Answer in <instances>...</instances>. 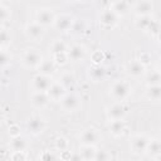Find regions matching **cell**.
<instances>
[{
  "instance_id": "obj_1",
  "label": "cell",
  "mask_w": 161,
  "mask_h": 161,
  "mask_svg": "<svg viewBox=\"0 0 161 161\" xmlns=\"http://www.w3.org/2000/svg\"><path fill=\"white\" fill-rule=\"evenodd\" d=\"M132 93V86L130 82L118 79L114 80L109 87V96L116 102H125L128 99V97Z\"/></svg>"
},
{
  "instance_id": "obj_2",
  "label": "cell",
  "mask_w": 161,
  "mask_h": 161,
  "mask_svg": "<svg viewBox=\"0 0 161 161\" xmlns=\"http://www.w3.org/2000/svg\"><path fill=\"white\" fill-rule=\"evenodd\" d=\"M43 59V54L36 48H26L20 55L21 65L28 69H36Z\"/></svg>"
},
{
  "instance_id": "obj_3",
  "label": "cell",
  "mask_w": 161,
  "mask_h": 161,
  "mask_svg": "<svg viewBox=\"0 0 161 161\" xmlns=\"http://www.w3.org/2000/svg\"><path fill=\"white\" fill-rule=\"evenodd\" d=\"M25 127H26V131L29 135L36 137L45 131L47 121L40 114H31L30 117H28V119L25 122Z\"/></svg>"
},
{
  "instance_id": "obj_4",
  "label": "cell",
  "mask_w": 161,
  "mask_h": 161,
  "mask_svg": "<svg viewBox=\"0 0 161 161\" xmlns=\"http://www.w3.org/2000/svg\"><path fill=\"white\" fill-rule=\"evenodd\" d=\"M101 138H102V136H101L99 131L94 127L83 128L78 136L80 146H97L99 143Z\"/></svg>"
},
{
  "instance_id": "obj_5",
  "label": "cell",
  "mask_w": 161,
  "mask_h": 161,
  "mask_svg": "<svg viewBox=\"0 0 161 161\" xmlns=\"http://www.w3.org/2000/svg\"><path fill=\"white\" fill-rule=\"evenodd\" d=\"M127 114V107L125 102H114L111 106L106 107V117L108 122L112 121H122Z\"/></svg>"
},
{
  "instance_id": "obj_6",
  "label": "cell",
  "mask_w": 161,
  "mask_h": 161,
  "mask_svg": "<svg viewBox=\"0 0 161 161\" xmlns=\"http://www.w3.org/2000/svg\"><path fill=\"white\" fill-rule=\"evenodd\" d=\"M55 13L53 11V9L48 8V6H43V8H39L35 13V21L42 25L43 28L45 26H52L54 24V20H55Z\"/></svg>"
},
{
  "instance_id": "obj_7",
  "label": "cell",
  "mask_w": 161,
  "mask_h": 161,
  "mask_svg": "<svg viewBox=\"0 0 161 161\" xmlns=\"http://www.w3.org/2000/svg\"><path fill=\"white\" fill-rule=\"evenodd\" d=\"M150 137L145 133H137L135 135L130 141V150L133 155H143L146 151V147L148 145Z\"/></svg>"
},
{
  "instance_id": "obj_8",
  "label": "cell",
  "mask_w": 161,
  "mask_h": 161,
  "mask_svg": "<svg viewBox=\"0 0 161 161\" xmlns=\"http://www.w3.org/2000/svg\"><path fill=\"white\" fill-rule=\"evenodd\" d=\"M60 107L64 112H74L80 107V98L78 94L73 93V92H67L65 96L60 99Z\"/></svg>"
},
{
  "instance_id": "obj_9",
  "label": "cell",
  "mask_w": 161,
  "mask_h": 161,
  "mask_svg": "<svg viewBox=\"0 0 161 161\" xmlns=\"http://www.w3.org/2000/svg\"><path fill=\"white\" fill-rule=\"evenodd\" d=\"M54 80L52 77H47V75L36 73L30 80V87L33 92H48Z\"/></svg>"
},
{
  "instance_id": "obj_10",
  "label": "cell",
  "mask_w": 161,
  "mask_h": 161,
  "mask_svg": "<svg viewBox=\"0 0 161 161\" xmlns=\"http://www.w3.org/2000/svg\"><path fill=\"white\" fill-rule=\"evenodd\" d=\"M98 21H99V25L103 26V28H107V29H112L114 28L118 21H119V18L109 9V8H106V9H102L98 14Z\"/></svg>"
},
{
  "instance_id": "obj_11",
  "label": "cell",
  "mask_w": 161,
  "mask_h": 161,
  "mask_svg": "<svg viewBox=\"0 0 161 161\" xmlns=\"http://www.w3.org/2000/svg\"><path fill=\"white\" fill-rule=\"evenodd\" d=\"M153 9H155V4L151 0H138L131 5V10H133L136 16L152 15Z\"/></svg>"
},
{
  "instance_id": "obj_12",
  "label": "cell",
  "mask_w": 161,
  "mask_h": 161,
  "mask_svg": "<svg viewBox=\"0 0 161 161\" xmlns=\"http://www.w3.org/2000/svg\"><path fill=\"white\" fill-rule=\"evenodd\" d=\"M24 34L29 40L40 42L44 36V28L39 25L36 21H30L24 28Z\"/></svg>"
},
{
  "instance_id": "obj_13",
  "label": "cell",
  "mask_w": 161,
  "mask_h": 161,
  "mask_svg": "<svg viewBox=\"0 0 161 161\" xmlns=\"http://www.w3.org/2000/svg\"><path fill=\"white\" fill-rule=\"evenodd\" d=\"M73 24H74V18L70 14H59L55 16L53 26L62 33H67L72 30Z\"/></svg>"
},
{
  "instance_id": "obj_14",
  "label": "cell",
  "mask_w": 161,
  "mask_h": 161,
  "mask_svg": "<svg viewBox=\"0 0 161 161\" xmlns=\"http://www.w3.org/2000/svg\"><path fill=\"white\" fill-rule=\"evenodd\" d=\"M67 55H68V59L70 62H73V63L83 62L86 59V57H87V48L83 44L75 43V44H73V45H70L68 48Z\"/></svg>"
},
{
  "instance_id": "obj_15",
  "label": "cell",
  "mask_w": 161,
  "mask_h": 161,
  "mask_svg": "<svg viewBox=\"0 0 161 161\" xmlns=\"http://www.w3.org/2000/svg\"><path fill=\"white\" fill-rule=\"evenodd\" d=\"M146 68L141 62H138L137 59H133V60H130L127 62L126 64V72L130 77L132 78H141L146 74Z\"/></svg>"
},
{
  "instance_id": "obj_16",
  "label": "cell",
  "mask_w": 161,
  "mask_h": 161,
  "mask_svg": "<svg viewBox=\"0 0 161 161\" xmlns=\"http://www.w3.org/2000/svg\"><path fill=\"white\" fill-rule=\"evenodd\" d=\"M87 74H88V78L97 83V82H101L106 78L107 75V68L102 64H92L88 67V70H87Z\"/></svg>"
},
{
  "instance_id": "obj_17",
  "label": "cell",
  "mask_w": 161,
  "mask_h": 161,
  "mask_svg": "<svg viewBox=\"0 0 161 161\" xmlns=\"http://www.w3.org/2000/svg\"><path fill=\"white\" fill-rule=\"evenodd\" d=\"M30 103L34 108L43 109L50 103V99H49V96H48L47 92H31Z\"/></svg>"
},
{
  "instance_id": "obj_18",
  "label": "cell",
  "mask_w": 161,
  "mask_h": 161,
  "mask_svg": "<svg viewBox=\"0 0 161 161\" xmlns=\"http://www.w3.org/2000/svg\"><path fill=\"white\" fill-rule=\"evenodd\" d=\"M131 3L130 1H126V0H117V1H112L109 4V9L118 16V18H122L125 15H127L130 11H131Z\"/></svg>"
},
{
  "instance_id": "obj_19",
  "label": "cell",
  "mask_w": 161,
  "mask_h": 161,
  "mask_svg": "<svg viewBox=\"0 0 161 161\" xmlns=\"http://www.w3.org/2000/svg\"><path fill=\"white\" fill-rule=\"evenodd\" d=\"M47 93H48L49 99H50L52 102H60V99L65 96L67 89H65L58 80H54Z\"/></svg>"
},
{
  "instance_id": "obj_20",
  "label": "cell",
  "mask_w": 161,
  "mask_h": 161,
  "mask_svg": "<svg viewBox=\"0 0 161 161\" xmlns=\"http://www.w3.org/2000/svg\"><path fill=\"white\" fill-rule=\"evenodd\" d=\"M127 131V123L122 119V121H112L108 122V132L111 136L118 138L122 137Z\"/></svg>"
},
{
  "instance_id": "obj_21",
  "label": "cell",
  "mask_w": 161,
  "mask_h": 161,
  "mask_svg": "<svg viewBox=\"0 0 161 161\" xmlns=\"http://www.w3.org/2000/svg\"><path fill=\"white\" fill-rule=\"evenodd\" d=\"M39 74L47 75V77H53V74L57 72V65L52 59H43L39 67L36 68Z\"/></svg>"
},
{
  "instance_id": "obj_22",
  "label": "cell",
  "mask_w": 161,
  "mask_h": 161,
  "mask_svg": "<svg viewBox=\"0 0 161 161\" xmlns=\"http://www.w3.org/2000/svg\"><path fill=\"white\" fill-rule=\"evenodd\" d=\"M145 153L148 155L151 158L158 157V156L161 155V142H160V138H157V137L150 138Z\"/></svg>"
},
{
  "instance_id": "obj_23",
  "label": "cell",
  "mask_w": 161,
  "mask_h": 161,
  "mask_svg": "<svg viewBox=\"0 0 161 161\" xmlns=\"http://www.w3.org/2000/svg\"><path fill=\"white\" fill-rule=\"evenodd\" d=\"M58 82H59L65 89H69V88H73V87H74L77 79H75V75H74L73 72H70V70H64V72L59 75Z\"/></svg>"
},
{
  "instance_id": "obj_24",
  "label": "cell",
  "mask_w": 161,
  "mask_h": 161,
  "mask_svg": "<svg viewBox=\"0 0 161 161\" xmlns=\"http://www.w3.org/2000/svg\"><path fill=\"white\" fill-rule=\"evenodd\" d=\"M145 80H146V86H160L161 83V73L157 68L151 69L150 72H146L145 74Z\"/></svg>"
},
{
  "instance_id": "obj_25",
  "label": "cell",
  "mask_w": 161,
  "mask_h": 161,
  "mask_svg": "<svg viewBox=\"0 0 161 161\" xmlns=\"http://www.w3.org/2000/svg\"><path fill=\"white\" fill-rule=\"evenodd\" d=\"M152 21H153L152 15L136 16V19H135V26H136L138 30H142V31H146V33H147V30L150 29Z\"/></svg>"
},
{
  "instance_id": "obj_26",
  "label": "cell",
  "mask_w": 161,
  "mask_h": 161,
  "mask_svg": "<svg viewBox=\"0 0 161 161\" xmlns=\"http://www.w3.org/2000/svg\"><path fill=\"white\" fill-rule=\"evenodd\" d=\"M68 44L62 40V39H54L52 42V44L49 45V50L52 53V55L54 54H60V53H67L68 52Z\"/></svg>"
},
{
  "instance_id": "obj_27",
  "label": "cell",
  "mask_w": 161,
  "mask_h": 161,
  "mask_svg": "<svg viewBox=\"0 0 161 161\" xmlns=\"http://www.w3.org/2000/svg\"><path fill=\"white\" fill-rule=\"evenodd\" d=\"M11 33L6 26L0 25V49H8L11 44Z\"/></svg>"
},
{
  "instance_id": "obj_28",
  "label": "cell",
  "mask_w": 161,
  "mask_h": 161,
  "mask_svg": "<svg viewBox=\"0 0 161 161\" xmlns=\"http://www.w3.org/2000/svg\"><path fill=\"white\" fill-rule=\"evenodd\" d=\"M146 98L152 102H158L161 99V86H150L146 88Z\"/></svg>"
},
{
  "instance_id": "obj_29",
  "label": "cell",
  "mask_w": 161,
  "mask_h": 161,
  "mask_svg": "<svg viewBox=\"0 0 161 161\" xmlns=\"http://www.w3.org/2000/svg\"><path fill=\"white\" fill-rule=\"evenodd\" d=\"M9 146H10V150L11 151H26V148H28V141L25 138H23L21 136L14 137V138H11Z\"/></svg>"
},
{
  "instance_id": "obj_30",
  "label": "cell",
  "mask_w": 161,
  "mask_h": 161,
  "mask_svg": "<svg viewBox=\"0 0 161 161\" xmlns=\"http://www.w3.org/2000/svg\"><path fill=\"white\" fill-rule=\"evenodd\" d=\"M97 147L96 146H80L79 148V155L83 158V161H93L94 155H96Z\"/></svg>"
},
{
  "instance_id": "obj_31",
  "label": "cell",
  "mask_w": 161,
  "mask_h": 161,
  "mask_svg": "<svg viewBox=\"0 0 161 161\" xmlns=\"http://www.w3.org/2000/svg\"><path fill=\"white\" fill-rule=\"evenodd\" d=\"M54 148L59 152H64V151H68L69 150V141L67 137L64 136H58L55 140H54Z\"/></svg>"
},
{
  "instance_id": "obj_32",
  "label": "cell",
  "mask_w": 161,
  "mask_h": 161,
  "mask_svg": "<svg viewBox=\"0 0 161 161\" xmlns=\"http://www.w3.org/2000/svg\"><path fill=\"white\" fill-rule=\"evenodd\" d=\"M13 55L10 54V52H8L6 49H0V70L5 69L10 63H11Z\"/></svg>"
},
{
  "instance_id": "obj_33",
  "label": "cell",
  "mask_w": 161,
  "mask_h": 161,
  "mask_svg": "<svg viewBox=\"0 0 161 161\" xmlns=\"http://www.w3.org/2000/svg\"><path fill=\"white\" fill-rule=\"evenodd\" d=\"M112 160V153L107 148H101L96 151L93 161H111Z\"/></svg>"
},
{
  "instance_id": "obj_34",
  "label": "cell",
  "mask_w": 161,
  "mask_h": 161,
  "mask_svg": "<svg viewBox=\"0 0 161 161\" xmlns=\"http://www.w3.org/2000/svg\"><path fill=\"white\" fill-rule=\"evenodd\" d=\"M11 18V10L9 6H6L5 4L0 3V24L8 21Z\"/></svg>"
},
{
  "instance_id": "obj_35",
  "label": "cell",
  "mask_w": 161,
  "mask_h": 161,
  "mask_svg": "<svg viewBox=\"0 0 161 161\" xmlns=\"http://www.w3.org/2000/svg\"><path fill=\"white\" fill-rule=\"evenodd\" d=\"M52 60L54 62V64L58 67V65H65L69 59H68V55L67 53H60V54H54L52 55Z\"/></svg>"
},
{
  "instance_id": "obj_36",
  "label": "cell",
  "mask_w": 161,
  "mask_h": 161,
  "mask_svg": "<svg viewBox=\"0 0 161 161\" xmlns=\"http://www.w3.org/2000/svg\"><path fill=\"white\" fill-rule=\"evenodd\" d=\"M86 30V24H84V20L83 19H74V24L72 26V33L74 34H80Z\"/></svg>"
},
{
  "instance_id": "obj_37",
  "label": "cell",
  "mask_w": 161,
  "mask_h": 161,
  "mask_svg": "<svg viewBox=\"0 0 161 161\" xmlns=\"http://www.w3.org/2000/svg\"><path fill=\"white\" fill-rule=\"evenodd\" d=\"M147 33H150L151 36H153L156 40H158V36H160V23L156 19H153V21H152L150 29L147 30Z\"/></svg>"
},
{
  "instance_id": "obj_38",
  "label": "cell",
  "mask_w": 161,
  "mask_h": 161,
  "mask_svg": "<svg viewBox=\"0 0 161 161\" xmlns=\"http://www.w3.org/2000/svg\"><path fill=\"white\" fill-rule=\"evenodd\" d=\"M28 156L25 151H11L10 161H26Z\"/></svg>"
},
{
  "instance_id": "obj_39",
  "label": "cell",
  "mask_w": 161,
  "mask_h": 161,
  "mask_svg": "<svg viewBox=\"0 0 161 161\" xmlns=\"http://www.w3.org/2000/svg\"><path fill=\"white\" fill-rule=\"evenodd\" d=\"M8 131H9V136H10L11 138H14V137H19V136H20V126H19L18 123H13V125H10L9 128H8Z\"/></svg>"
},
{
  "instance_id": "obj_40",
  "label": "cell",
  "mask_w": 161,
  "mask_h": 161,
  "mask_svg": "<svg viewBox=\"0 0 161 161\" xmlns=\"http://www.w3.org/2000/svg\"><path fill=\"white\" fill-rule=\"evenodd\" d=\"M92 62L93 64H102V60L104 59V54L101 52V50H96L93 54H92Z\"/></svg>"
},
{
  "instance_id": "obj_41",
  "label": "cell",
  "mask_w": 161,
  "mask_h": 161,
  "mask_svg": "<svg viewBox=\"0 0 161 161\" xmlns=\"http://www.w3.org/2000/svg\"><path fill=\"white\" fill-rule=\"evenodd\" d=\"M137 60L141 62L145 67H147V65L151 63V55H150V53H147V52H142V53L140 54V57H138Z\"/></svg>"
},
{
  "instance_id": "obj_42",
  "label": "cell",
  "mask_w": 161,
  "mask_h": 161,
  "mask_svg": "<svg viewBox=\"0 0 161 161\" xmlns=\"http://www.w3.org/2000/svg\"><path fill=\"white\" fill-rule=\"evenodd\" d=\"M39 161H55V157L50 151H44L39 156Z\"/></svg>"
},
{
  "instance_id": "obj_43",
  "label": "cell",
  "mask_w": 161,
  "mask_h": 161,
  "mask_svg": "<svg viewBox=\"0 0 161 161\" xmlns=\"http://www.w3.org/2000/svg\"><path fill=\"white\" fill-rule=\"evenodd\" d=\"M68 161H83V158L80 157V155L77 152V153H70V157Z\"/></svg>"
},
{
  "instance_id": "obj_44",
  "label": "cell",
  "mask_w": 161,
  "mask_h": 161,
  "mask_svg": "<svg viewBox=\"0 0 161 161\" xmlns=\"http://www.w3.org/2000/svg\"><path fill=\"white\" fill-rule=\"evenodd\" d=\"M4 121H5V112L0 108V125H1Z\"/></svg>"
},
{
  "instance_id": "obj_45",
  "label": "cell",
  "mask_w": 161,
  "mask_h": 161,
  "mask_svg": "<svg viewBox=\"0 0 161 161\" xmlns=\"http://www.w3.org/2000/svg\"><path fill=\"white\" fill-rule=\"evenodd\" d=\"M152 161H161V158H160V156H158V157H155V158H152Z\"/></svg>"
}]
</instances>
